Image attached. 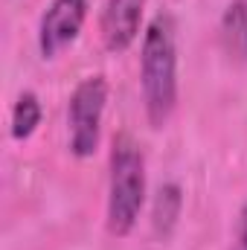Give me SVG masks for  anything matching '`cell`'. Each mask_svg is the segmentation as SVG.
I'll use <instances>...</instances> for the list:
<instances>
[{"label":"cell","instance_id":"6da1fadb","mask_svg":"<svg viewBox=\"0 0 247 250\" xmlns=\"http://www.w3.org/2000/svg\"><path fill=\"white\" fill-rule=\"evenodd\" d=\"M140 93L151 128H163L178 105V35L172 15L148 21L140 50Z\"/></svg>","mask_w":247,"mask_h":250},{"label":"cell","instance_id":"7a4b0ae2","mask_svg":"<svg viewBox=\"0 0 247 250\" xmlns=\"http://www.w3.org/2000/svg\"><path fill=\"white\" fill-rule=\"evenodd\" d=\"M145 204V154L140 143L120 131L111 143V160H108V233L125 239L143 212Z\"/></svg>","mask_w":247,"mask_h":250},{"label":"cell","instance_id":"3957f363","mask_svg":"<svg viewBox=\"0 0 247 250\" xmlns=\"http://www.w3.org/2000/svg\"><path fill=\"white\" fill-rule=\"evenodd\" d=\"M105 105H108V82L105 76H87L82 79L67 102V137H70V151L76 157H93L99 148L102 137V120H105Z\"/></svg>","mask_w":247,"mask_h":250},{"label":"cell","instance_id":"277c9868","mask_svg":"<svg viewBox=\"0 0 247 250\" xmlns=\"http://www.w3.org/2000/svg\"><path fill=\"white\" fill-rule=\"evenodd\" d=\"M87 18V0H53L38 23V50L44 59H56L67 50Z\"/></svg>","mask_w":247,"mask_h":250},{"label":"cell","instance_id":"5b68a950","mask_svg":"<svg viewBox=\"0 0 247 250\" xmlns=\"http://www.w3.org/2000/svg\"><path fill=\"white\" fill-rule=\"evenodd\" d=\"M143 9H145V0H105L99 32L111 53H125L137 41L143 29Z\"/></svg>","mask_w":247,"mask_h":250},{"label":"cell","instance_id":"8992f818","mask_svg":"<svg viewBox=\"0 0 247 250\" xmlns=\"http://www.w3.org/2000/svg\"><path fill=\"white\" fill-rule=\"evenodd\" d=\"M218 38L221 47L230 59H247V0H233L218 23Z\"/></svg>","mask_w":247,"mask_h":250},{"label":"cell","instance_id":"52a82bcc","mask_svg":"<svg viewBox=\"0 0 247 250\" xmlns=\"http://www.w3.org/2000/svg\"><path fill=\"white\" fill-rule=\"evenodd\" d=\"M44 117V108H41V99L32 93V90H23L15 105H12V120H9V134L12 140H29L35 134V128L41 125Z\"/></svg>","mask_w":247,"mask_h":250},{"label":"cell","instance_id":"ba28073f","mask_svg":"<svg viewBox=\"0 0 247 250\" xmlns=\"http://www.w3.org/2000/svg\"><path fill=\"white\" fill-rule=\"evenodd\" d=\"M181 207H184V198H181V189L175 184H166L157 192V204H154V230L160 236H169L172 227L178 224V215H181Z\"/></svg>","mask_w":247,"mask_h":250},{"label":"cell","instance_id":"9c48e42d","mask_svg":"<svg viewBox=\"0 0 247 250\" xmlns=\"http://www.w3.org/2000/svg\"><path fill=\"white\" fill-rule=\"evenodd\" d=\"M233 250H247V201L239 212V224H236V248Z\"/></svg>","mask_w":247,"mask_h":250}]
</instances>
